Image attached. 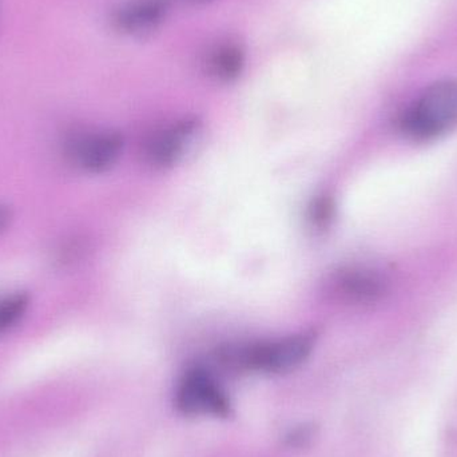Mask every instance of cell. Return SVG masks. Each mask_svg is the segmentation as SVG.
<instances>
[{
  "mask_svg": "<svg viewBox=\"0 0 457 457\" xmlns=\"http://www.w3.org/2000/svg\"><path fill=\"white\" fill-rule=\"evenodd\" d=\"M403 133L418 141L437 138L457 126V80L445 79L424 88L403 112Z\"/></svg>",
  "mask_w": 457,
  "mask_h": 457,
  "instance_id": "1",
  "label": "cell"
},
{
  "mask_svg": "<svg viewBox=\"0 0 457 457\" xmlns=\"http://www.w3.org/2000/svg\"><path fill=\"white\" fill-rule=\"evenodd\" d=\"M12 221V212L8 206L0 204V234L4 233Z\"/></svg>",
  "mask_w": 457,
  "mask_h": 457,
  "instance_id": "10",
  "label": "cell"
},
{
  "mask_svg": "<svg viewBox=\"0 0 457 457\" xmlns=\"http://www.w3.org/2000/svg\"><path fill=\"white\" fill-rule=\"evenodd\" d=\"M176 405L189 416H228L230 402L211 373L192 370L179 381L176 391Z\"/></svg>",
  "mask_w": 457,
  "mask_h": 457,
  "instance_id": "3",
  "label": "cell"
},
{
  "mask_svg": "<svg viewBox=\"0 0 457 457\" xmlns=\"http://www.w3.org/2000/svg\"><path fill=\"white\" fill-rule=\"evenodd\" d=\"M122 147V137L110 130L83 131L66 142L69 160L87 173L109 170L120 158Z\"/></svg>",
  "mask_w": 457,
  "mask_h": 457,
  "instance_id": "4",
  "label": "cell"
},
{
  "mask_svg": "<svg viewBox=\"0 0 457 457\" xmlns=\"http://www.w3.org/2000/svg\"><path fill=\"white\" fill-rule=\"evenodd\" d=\"M204 66L209 77L219 82H231L241 75L245 66V50L233 40L217 43L206 53Z\"/></svg>",
  "mask_w": 457,
  "mask_h": 457,
  "instance_id": "8",
  "label": "cell"
},
{
  "mask_svg": "<svg viewBox=\"0 0 457 457\" xmlns=\"http://www.w3.org/2000/svg\"><path fill=\"white\" fill-rule=\"evenodd\" d=\"M197 126L195 120H184L155 134L147 145L150 163L157 168H168L176 163L187 152Z\"/></svg>",
  "mask_w": 457,
  "mask_h": 457,
  "instance_id": "6",
  "label": "cell"
},
{
  "mask_svg": "<svg viewBox=\"0 0 457 457\" xmlns=\"http://www.w3.org/2000/svg\"><path fill=\"white\" fill-rule=\"evenodd\" d=\"M312 335L287 336L277 340L233 346L222 352L225 364L238 370L285 373L300 367L313 349Z\"/></svg>",
  "mask_w": 457,
  "mask_h": 457,
  "instance_id": "2",
  "label": "cell"
},
{
  "mask_svg": "<svg viewBox=\"0 0 457 457\" xmlns=\"http://www.w3.org/2000/svg\"><path fill=\"white\" fill-rule=\"evenodd\" d=\"M193 2L204 3V2H208V0H193Z\"/></svg>",
  "mask_w": 457,
  "mask_h": 457,
  "instance_id": "11",
  "label": "cell"
},
{
  "mask_svg": "<svg viewBox=\"0 0 457 457\" xmlns=\"http://www.w3.org/2000/svg\"><path fill=\"white\" fill-rule=\"evenodd\" d=\"M29 305V295L26 293H13L0 298V335L15 327Z\"/></svg>",
  "mask_w": 457,
  "mask_h": 457,
  "instance_id": "9",
  "label": "cell"
},
{
  "mask_svg": "<svg viewBox=\"0 0 457 457\" xmlns=\"http://www.w3.org/2000/svg\"><path fill=\"white\" fill-rule=\"evenodd\" d=\"M336 293L343 300L354 303H367L378 300L383 295V278L370 269H345L333 279Z\"/></svg>",
  "mask_w": 457,
  "mask_h": 457,
  "instance_id": "7",
  "label": "cell"
},
{
  "mask_svg": "<svg viewBox=\"0 0 457 457\" xmlns=\"http://www.w3.org/2000/svg\"><path fill=\"white\" fill-rule=\"evenodd\" d=\"M166 12L168 4L165 0H130L115 11L112 23L123 34L145 37L162 24Z\"/></svg>",
  "mask_w": 457,
  "mask_h": 457,
  "instance_id": "5",
  "label": "cell"
}]
</instances>
